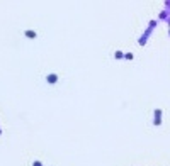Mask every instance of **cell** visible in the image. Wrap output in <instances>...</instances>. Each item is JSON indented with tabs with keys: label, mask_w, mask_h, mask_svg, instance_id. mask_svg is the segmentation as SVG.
<instances>
[{
	"label": "cell",
	"mask_w": 170,
	"mask_h": 166,
	"mask_svg": "<svg viewBox=\"0 0 170 166\" xmlns=\"http://www.w3.org/2000/svg\"><path fill=\"white\" fill-rule=\"evenodd\" d=\"M46 81H48V85H55L58 83V75L56 73H49L46 76Z\"/></svg>",
	"instance_id": "obj_1"
},
{
	"label": "cell",
	"mask_w": 170,
	"mask_h": 166,
	"mask_svg": "<svg viewBox=\"0 0 170 166\" xmlns=\"http://www.w3.org/2000/svg\"><path fill=\"white\" fill-rule=\"evenodd\" d=\"M24 36L26 37H29V39H36V31H31V29H27V31H24Z\"/></svg>",
	"instance_id": "obj_2"
},
{
	"label": "cell",
	"mask_w": 170,
	"mask_h": 166,
	"mask_svg": "<svg viewBox=\"0 0 170 166\" xmlns=\"http://www.w3.org/2000/svg\"><path fill=\"white\" fill-rule=\"evenodd\" d=\"M114 58H116V59H123V58H124V54H123L121 51H116V53H114Z\"/></svg>",
	"instance_id": "obj_3"
},
{
	"label": "cell",
	"mask_w": 170,
	"mask_h": 166,
	"mask_svg": "<svg viewBox=\"0 0 170 166\" xmlns=\"http://www.w3.org/2000/svg\"><path fill=\"white\" fill-rule=\"evenodd\" d=\"M124 58H126V59H133V54H131V53H126V54H124Z\"/></svg>",
	"instance_id": "obj_4"
},
{
	"label": "cell",
	"mask_w": 170,
	"mask_h": 166,
	"mask_svg": "<svg viewBox=\"0 0 170 166\" xmlns=\"http://www.w3.org/2000/svg\"><path fill=\"white\" fill-rule=\"evenodd\" d=\"M34 166H43V165H41L39 161H34Z\"/></svg>",
	"instance_id": "obj_5"
},
{
	"label": "cell",
	"mask_w": 170,
	"mask_h": 166,
	"mask_svg": "<svg viewBox=\"0 0 170 166\" xmlns=\"http://www.w3.org/2000/svg\"><path fill=\"white\" fill-rule=\"evenodd\" d=\"M0 134H2V130H0Z\"/></svg>",
	"instance_id": "obj_6"
}]
</instances>
